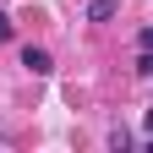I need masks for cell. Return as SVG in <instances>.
<instances>
[{
    "instance_id": "2",
    "label": "cell",
    "mask_w": 153,
    "mask_h": 153,
    "mask_svg": "<svg viewBox=\"0 0 153 153\" xmlns=\"http://www.w3.org/2000/svg\"><path fill=\"white\" fill-rule=\"evenodd\" d=\"M109 16H115V0H93L88 6V22H109Z\"/></svg>"
},
{
    "instance_id": "6",
    "label": "cell",
    "mask_w": 153,
    "mask_h": 153,
    "mask_svg": "<svg viewBox=\"0 0 153 153\" xmlns=\"http://www.w3.org/2000/svg\"><path fill=\"white\" fill-rule=\"evenodd\" d=\"M142 126H148V137H153V109H148V115H142Z\"/></svg>"
},
{
    "instance_id": "1",
    "label": "cell",
    "mask_w": 153,
    "mask_h": 153,
    "mask_svg": "<svg viewBox=\"0 0 153 153\" xmlns=\"http://www.w3.org/2000/svg\"><path fill=\"white\" fill-rule=\"evenodd\" d=\"M22 66H27L33 76H49V71H55V60H49V49H33V44L22 49Z\"/></svg>"
},
{
    "instance_id": "4",
    "label": "cell",
    "mask_w": 153,
    "mask_h": 153,
    "mask_svg": "<svg viewBox=\"0 0 153 153\" xmlns=\"http://www.w3.org/2000/svg\"><path fill=\"white\" fill-rule=\"evenodd\" d=\"M6 38H11V16L0 11V44H6Z\"/></svg>"
},
{
    "instance_id": "3",
    "label": "cell",
    "mask_w": 153,
    "mask_h": 153,
    "mask_svg": "<svg viewBox=\"0 0 153 153\" xmlns=\"http://www.w3.org/2000/svg\"><path fill=\"white\" fill-rule=\"evenodd\" d=\"M137 71H142V76H153V49H142V60H137Z\"/></svg>"
},
{
    "instance_id": "5",
    "label": "cell",
    "mask_w": 153,
    "mask_h": 153,
    "mask_svg": "<svg viewBox=\"0 0 153 153\" xmlns=\"http://www.w3.org/2000/svg\"><path fill=\"white\" fill-rule=\"evenodd\" d=\"M137 44H142V49H153V27H142V38H137Z\"/></svg>"
}]
</instances>
